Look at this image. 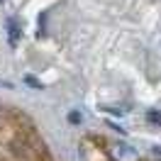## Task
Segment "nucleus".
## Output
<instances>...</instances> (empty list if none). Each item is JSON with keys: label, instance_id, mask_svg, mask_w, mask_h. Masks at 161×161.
Here are the masks:
<instances>
[{"label": "nucleus", "instance_id": "8", "mask_svg": "<svg viewBox=\"0 0 161 161\" xmlns=\"http://www.w3.org/2000/svg\"><path fill=\"white\" fill-rule=\"evenodd\" d=\"M0 3H3V0H0Z\"/></svg>", "mask_w": 161, "mask_h": 161}, {"label": "nucleus", "instance_id": "3", "mask_svg": "<svg viewBox=\"0 0 161 161\" xmlns=\"http://www.w3.org/2000/svg\"><path fill=\"white\" fill-rule=\"evenodd\" d=\"M147 120H149L151 125H159L161 127V112L159 110H147Z\"/></svg>", "mask_w": 161, "mask_h": 161}, {"label": "nucleus", "instance_id": "2", "mask_svg": "<svg viewBox=\"0 0 161 161\" xmlns=\"http://www.w3.org/2000/svg\"><path fill=\"white\" fill-rule=\"evenodd\" d=\"M20 34H22V32H20V27H17V25H15L12 20H8V37H10V44H12V47L17 44Z\"/></svg>", "mask_w": 161, "mask_h": 161}, {"label": "nucleus", "instance_id": "5", "mask_svg": "<svg viewBox=\"0 0 161 161\" xmlns=\"http://www.w3.org/2000/svg\"><path fill=\"white\" fill-rule=\"evenodd\" d=\"M25 80H27V83H30L32 88H39V80H37V78H32V76H27V78H25Z\"/></svg>", "mask_w": 161, "mask_h": 161}, {"label": "nucleus", "instance_id": "7", "mask_svg": "<svg viewBox=\"0 0 161 161\" xmlns=\"http://www.w3.org/2000/svg\"><path fill=\"white\" fill-rule=\"evenodd\" d=\"M0 88H12L10 83H5V80H0Z\"/></svg>", "mask_w": 161, "mask_h": 161}, {"label": "nucleus", "instance_id": "4", "mask_svg": "<svg viewBox=\"0 0 161 161\" xmlns=\"http://www.w3.org/2000/svg\"><path fill=\"white\" fill-rule=\"evenodd\" d=\"M69 122H71V125H78V122H80V112H76V110L69 112Z\"/></svg>", "mask_w": 161, "mask_h": 161}, {"label": "nucleus", "instance_id": "1", "mask_svg": "<svg viewBox=\"0 0 161 161\" xmlns=\"http://www.w3.org/2000/svg\"><path fill=\"white\" fill-rule=\"evenodd\" d=\"M108 154H110L115 161H139V154L137 149H132L130 144H125V142H115L108 147Z\"/></svg>", "mask_w": 161, "mask_h": 161}, {"label": "nucleus", "instance_id": "6", "mask_svg": "<svg viewBox=\"0 0 161 161\" xmlns=\"http://www.w3.org/2000/svg\"><path fill=\"white\" fill-rule=\"evenodd\" d=\"M151 151H154V154H159V156H161V147H151Z\"/></svg>", "mask_w": 161, "mask_h": 161}]
</instances>
